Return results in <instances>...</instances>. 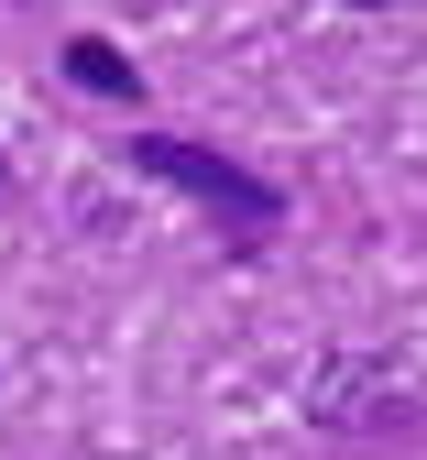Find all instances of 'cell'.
<instances>
[{
  "label": "cell",
  "instance_id": "5b68a950",
  "mask_svg": "<svg viewBox=\"0 0 427 460\" xmlns=\"http://www.w3.org/2000/svg\"><path fill=\"white\" fill-rule=\"evenodd\" d=\"M0 198H12V164H0Z\"/></svg>",
  "mask_w": 427,
  "mask_h": 460
},
{
  "label": "cell",
  "instance_id": "3957f363",
  "mask_svg": "<svg viewBox=\"0 0 427 460\" xmlns=\"http://www.w3.org/2000/svg\"><path fill=\"white\" fill-rule=\"evenodd\" d=\"M55 66H67L88 99H120V110H132L143 99V66H132V55H120L110 33H67V55H55Z\"/></svg>",
  "mask_w": 427,
  "mask_h": 460
},
{
  "label": "cell",
  "instance_id": "277c9868",
  "mask_svg": "<svg viewBox=\"0 0 427 460\" xmlns=\"http://www.w3.org/2000/svg\"><path fill=\"white\" fill-rule=\"evenodd\" d=\"M340 12H384V0H340Z\"/></svg>",
  "mask_w": 427,
  "mask_h": 460
},
{
  "label": "cell",
  "instance_id": "7a4b0ae2",
  "mask_svg": "<svg viewBox=\"0 0 427 460\" xmlns=\"http://www.w3.org/2000/svg\"><path fill=\"white\" fill-rule=\"evenodd\" d=\"M416 417V394L373 362H329L318 373V428H405Z\"/></svg>",
  "mask_w": 427,
  "mask_h": 460
},
{
  "label": "cell",
  "instance_id": "6da1fadb",
  "mask_svg": "<svg viewBox=\"0 0 427 460\" xmlns=\"http://www.w3.org/2000/svg\"><path fill=\"white\" fill-rule=\"evenodd\" d=\"M120 164H143L154 187L198 198V208L219 219V242H230V252H263L274 230H285V187H274V176H253V164H241V154H219V143H187V132H132V143H120Z\"/></svg>",
  "mask_w": 427,
  "mask_h": 460
}]
</instances>
